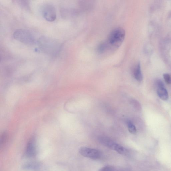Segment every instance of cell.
I'll use <instances>...</instances> for the list:
<instances>
[{
    "label": "cell",
    "instance_id": "obj_1",
    "mask_svg": "<svg viewBox=\"0 0 171 171\" xmlns=\"http://www.w3.org/2000/svg\"><path fill=\"white\" fill-rule=\"evenodd\" d=\"M125 36L124 29L121 28L116 29L111 32L109 35L107 41L105 43L107 50L110 48L117 49L124 41Z\"/></svg>",
    "mask_w": 171,
    "mask_h": 171
},
{
    "label": "cell",
    "instance_id": "obj_2",
    "mask_svg": "<svg viewBox=\"0 0 171 171\" xmlns=\"http://www.w3.org/2000/svg\"><path fill=\"white\" fill-rule=\"evenodd\" d=\"M38 43L40 49L47 54H54L59 51L58 43L51 38L42 36L39 39Z\"/></svg>",
    "mask_w": 171,
    "mask_h": 171
},
{
    "label": "cell",
    "instance_id": "obj_3",
    "mask_svg": "<svg viewBox=\"0 0 171 171\" xmlns=\"http://www.w3.org/2000/svg\"><path fill=\"white\" fill-rule=\"evenodd\" d=\"M13 36L15 40L25 44L33 45L36 42V39L33 34L26 29H17L15 31Z\"/></svg>",
    "mask_w": 171,
    "mask_h": 171
},
{
    "label": "cell",
    "instance_id": "obj_4",
    "mask_svg": "<svg viewBox=\"0 0 171 171\" xmlns=\"http://www.w3.org/2000/svg\"><path fill=\"white\" fill-rule=\"evenodd\" d=\"M99 142L105 147L117 151L121 154H125L127 153V149L111 139L104 136H100L98 138Z\"/></svg>",
    "mask_w": 171,
    "mask_h": 171
},
{
    "label": "cell",
    "instance_id": "obj_5",
    "mask_svg": "<svg viewBox=\"0 0 171 171\" xmlns=\"http://www.w3.org/2000/svg\"><path fill=\"white\" fill-rule=\"evenodd\" d=\"M79 152L82 156L93 159H100L102 156L101 153L99 150L87 147H81Z\"/></svg>",
    "mask_w": 171,
    "mask_h": 171
},
{
    "label": "cell",
    "instance_id": "obj_6",
    "mask_svg": "<svg viewBox=\"0 0 171 171\" xmlns=\"http://www.w3.org/2000/svg\"><path fill=\"white\" fill-rule=\"evenodd\" d=\"M42 15L43 17L47 21L53 22L56 18L55 8L52 5L50 4L46 5L42 8Z\"/></svg>",
    "mask_w": 171,
    "mask_h": 171
},
{
    "label": "cell",
    "instance_id": "obj_7",
    "mask_svg": "<svg viewBox=\"0 0 171 171\" xmlns=\"http://www.w3.org/2000/svg\"><path fill=\"white\" fill-rule=\"evenodd\" d=\"M27 156L29 157L35 156L36 154V149L35 141L32 139L28 143L26 151Z\"/></svg>",
    "mask_w": 171,
    "mask_h": 171
},
{
    "label": "cell",
    "instance_id": "obj_8",
    "mask_svg": "<svg viewBox=\"0 0 171 171\" xmlns=\"http://www.w3.org/2000/svg\"><path fill=\"white\" fill-rule=\"evenodd\" d=\"M157 94L160 98L163 100H167L168 95L167 90L164 87H159L157 89Z\"/></svg>",
    "mask_w": 171,
    "mask_h": 171
},
{
    "label": "cell",
    "instance_id": "obj_9",
    "mask_svg": "<svg viewBox=\"0 0 171 171\" xmlns=\"http://www.w3.org/2000/svg\"><path fill=\"white\" fill-rule=\"evenodd\" d=\"M134 77L137 80L140 82L142 80V75L141 71L140 63L138 64L134 69Z\"/></svg>",
    "mask_w": 171,
    "mask_h": 171
},
{
    "label": "cell",
    "instance_id": "obj_10",
    "mask_svg": "<svg viewBox=\"0 0 171 171\" xmlns=\"http://www.w3.org/2000/svg\"><path fill=\"white\" fill-rule=\"evenodd\" d=\"M128 128L130 133L135 134L136 133V129L135 126L131 120H128L127 122Z\"/></svg>",
    "mask_w": 171,
    "mask_h": 171
},
{
    "label": "cell",
    "instance_id": "obj_11",
    "mask_svg": "<svg viewBox=\"0 0 171 171\" xmlns=\"http://www.w3.org/2000/svg\"><path fill=\"white\" fill-rule=\"evenodd\" d=\"M99 171H115V170L112 166H107L100 168Z\"/></svg>",
    "mask_w": 171,
    "mask_h": 171
},
{
    "label": "cell",
    "instance_id": "obj_12",
    "mask_svg": "<svg viewBox=\"0 0 171 171\" xmlns=\"http://www.w3.org/2000/svg\"><path fill=\"white\" fill-rule=\"evenodd\" d=\"M163 77L166 83L168 84L171 83V77L169 74H164L163 75Z\"/></svg>",
    "mask_w": 171,
    "mask_h": 171
}]
</instances>
